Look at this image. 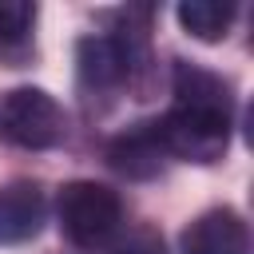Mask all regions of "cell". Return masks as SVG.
I'll return each instance as SVG.
<instances>
[{
    "mask_svg": "<svg viewBox=\"0 0 254 254\" xmlns=\"http://www.w3.org/2000/svg\"><path fill=\"white\" fill-rule=\"evenodd\" d=\"M56 214H60V230L71 246L99 250V246H111V238L119 234L123 202L111 187H103L95 179H75V183L60 187Z\"/></svg>",
    "mask_w": 254,
    "mask_h": 254,
    "instance_id": "1",
    "label": "cell"
},
{
    "mask_svg": "<svg viewBox=\"0 0 254 254\" xmlns=\"http://www.w3.org/2000/svg\"><path fill=\"white\" fill-rule=\"evenodd\" d=\"M0 139L20 151H52L67 139V115L44 87H12L0 99Z\"/></svg>",
    "mask_w": 254,
    "mask_h": 254,
    "instance_id": "2",
    "label": "cell"
},
{
    "mask_svg": "<svg viewBox=\"0 0 254 254\" xmlns=\"http://www.w3.org/2000/svg\"><path fill=\"white\" fill-rule=\"evenodd\" d=\"M155 131L163 139L167 159H187V163H218L230 143V119L206 111H183V107H171L163 119H155Z\"/></svg>",
    "mask_w": 254,
    "mask_h": 254,
    "instance_id": "3",
    "label": "cell"
},
{
    "mask_svg": "<svg viewBox=\"0 0 254 254\" xmlns=\"http://www.w3.org/2000/svg\"><path fill=\"white\" fill-rule=\"evenodd\" d=\"M75 75H79V91L83 99H111L123 83H127V67H123V52L111 36H83L75 44Z\"/></svg>",
    "mask_w": 254,
    "mask_h": 254,
    "instance_id": "4",
    "label": "cell"
},
{
    "mask_svg": "<svg viewBox=\"0 0 254 254\" xmlns=\"http://www.w3.org/2000/svg\"><path fill=\"white\" fill-rule=\"evenodd\" d=\"M183 254H250V226L238 210H202L183 230Z\"/></svg>",
    "mask_w": 254,
    "mask_h": 254,
    "instance_id": "5",
    "label": "cell"
},
{
    "mask_svg": "<svg viewBox=\"0 0 254 254\" xmlns=\"http://www.w3.org/2000/svg\"><path fill=\"white\" fill-rule=\"evenodd\" d=\"M171 91H175V107H183V111H206V115L234 119V95H230V83L218 71H206V67L187 64V60H175Z\"/></svg>",
    "mask_w": 254,
    "mask_h": 254,
    "instance_id": "6",
    "label": "cell"
},
{
    "mask_svg": "<svg viewBox=\"0 0 254 254\" xmlns=\"http://www.w3.org/2000/svg\"><path fill=\"white\" fill-rule=\"evenodd\" d=\"M48 214L44 190L32 179H12L0 187V246H20L40 234Z\"/></svg>",
    "mask_w": 254,
    "mask_h": 254,
    "instance_id": "7",
    "label": "cell"
},
{
    "mask_svg": "<svg viewBox=\"0 0 254 254\" xmlns=\"http://www.w3.org/2000/svg\"><path fill=\"white\" fill-rule=\"evenodd\" d=\"M163 163H167V151H163L155 123H139L107 143V167L127 179H155Z\"/></svg>",
    "mask_w": 254,
    "mask_h": 254,
    "instance_id": "8",
    "label": "cell"
},
{
    "mask_svg": "<svg viewBox=\"0 0 254 254\" xmlns=\"http://www.w3.org/2000/svg\"><path fill=\"white\" fill-rule=\"evenodd\" d=\"M234 4L230 0H187V4H179V24L194 36V40H202V44H218V40H226V32H230V24H234Z\"/></svg>",
    "mask_w": 254,
    "mask_h": 254,
    "instance_id": "9",
    "label": "cell"
},
{
    "mask_svg": "<svg viewBox=\"0 0 254 254\" xmlns=\"http://www.w3.org/2000/svg\"><path fill=\"white\" fill-rule=\"evenodd\" d=\"M36 24V4L28 0H0V52L12 44H28V32Z\"/></svg>",
    "mask_w": 254,
    "mask_h": 254,
    "instance_id": "10",
    "label": "cell"
},
{
    "mask_svg": "<svg viewBox=\"0 0 254 254\" xmlns=\"http://www.w3.org/2000/svg\"><path fill=\"white\" fill-rule=\"evenodd\" d=\"M107 254H167V242H163V234H159L155 226L139 222V226H131L127 234L111 238Z\"/></svg>",
    "mask_w": 254,
    "mask_h": 254,
    "instance_id": "11",
    "label": "cell"
}]
</instances>
